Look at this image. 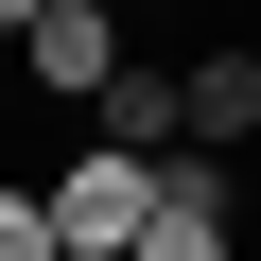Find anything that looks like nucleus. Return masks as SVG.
Instances as JSON below:
<instances>
[{
	"mask_svg": "<svg viewBox=\"0 0 261 261\" xmlns=\"http://www.w3.org/2000/svg\"><path fill=\"white\" fill-rule=\"evenodd\" d=\"M0 261H70L53 244V192H18V174H0Z\"/></svg>",
	"mask_w": 261,
	"mask_h": 261,
	"instance_id": "obj_6",
	"label": "nucleus"
},
{
	"mask_svg": "<svg viewBox=\"0 0 261 261\" xmlns=\"http://www.w3.org/2000/svg\"><path fill=\"white\" fill-rule=\"evenodd\" d=\"M0 35H35V0H0Z\"/></svg>",
	"mask_w": 261,
	"mask_h": 261,
	"instance_id": "obj_7",
	"label": "nucleus"
},
{
	"mask_svg": "<svg viewBox=\"0 0 261 261\" xmlns=\"http://www.w3.org/2000/svg\"><path fill=\"white\" fill-rule=\"evenodd\" d=\"M244 244V174H226V140H157V209H140V261H226Z\"/></svg>",
	"mask_w": 261,
	"mask_h": 261,
	"instance_id": "obj_2",
	"label": "nucleus"
},
{
	"mask_svg": "<svg viewBox=\"0 0 261 261\" xmlns=\"http://www.w3.org/2000/svg\"><path fill=\"white\" fill-rule=\"evenodd\" d=\"M140 209H157V140H105L87 122V157L53 174V244L70 261H140Z\"/></svg>",
	"mask_w": 261,
	"mask_h": 261,
	"instance_id": "obj_1",
	"label": "nucleus"
},
{
	"mask_svg": "<svg viewBox=\"0 0 261 261\" xmlns=\"http://www.w3.org/2000/svg\"><path fill=\"white\" fill-rule=\"evenodd\" d=\"M18 53H35V87H53V105H87L140 35H122V0H35V35H18Z\"/></svg>",
	"mask_w": 261,
	"mask_h": 261,
	"instance_id": "obj_3",
	"label": "nucleus"
},
{
	"mask_svg": "<svg viewBox=\"0 0 261 261\" xmlns=\"http://www.w3.org/2000/svg\"><path fill=\"white\" fill-rule=\"evenodd\" d=\"M174 105H192V140H226V157H244V140H261V53H244V35H209V53L174 70Z\"/></svg>",
	"mask_w": 261,
	"mask_h": 261,
	"instance_id": "obj_4",
	"label": "nucleus"
},
{
	"mask_svg": "<svg viewBox=\"0 0 261 261\" xmlns=\"http://www.w3.org/2000/svg\"><path fill=\"white\" fill-rule=\"evenodd\" d=\"M87 122H105V140H192V105H174V70H140V53H122V70L87 87Z\"/></svg>",
	"mask_w": 261,
	"mask_h": 261,
	"instance_id": "obj_5",
	"label": "nucleus"
}]
</instances>
